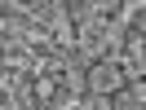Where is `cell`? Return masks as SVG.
Here are the masks:
<instances>
[{
    "label": "cell",
    "instance_id": "cell-1",
    "mask_svg": "<svg viewBox=\"0 0 146 110\" xmlns=\"http://www.w3.org/2000/svg\"><path fill=\"white\" fill-rule=\"evenodd\" d=\"M124 84H128V75H124V66H119L115 57H93V62L80 66L84 97H111V92H119Z\"/></svg>",
    "mask_w": 146,
    "mask_h": 110
},
{
    "label": "cell",
    "instance_id": "cell-2",
    "mask_svg": "<svg viewBox=\"0 0 146 110\" xmlns=\"http://www.w3.org/2000/svg\"><path fill=\"white\" fill-rule=\"evenodd\" d=\"M106 110H146V84L142 79H128L119 92L106 97Z\"/></svg>",
    "mask_w": 146,
    "mask_h": 110
}]
</instances>
